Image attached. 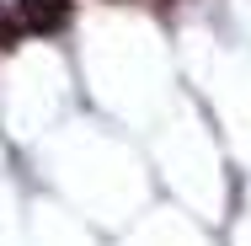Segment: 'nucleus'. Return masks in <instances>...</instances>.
<instances>
[{"label": "nucleus", "mask_w": 251, "mask_h": 246, "mask_svg": "<svg viewBox=\"0 0 251 246\" xmlns=\"http://www.w3.org/2000/svg\"><path fill=\"white\" fill-rule=\"evenodd\" d=\"M11 11H16L22 32H59L70 22V0H16Z\"/></svg>", "instance_id": "f257e3e1"}, {"label": "nucleus", "mask_w": 251, "mask_h": 246, "mask_svg": "<svg viewBox=\"0 0 251 246\" xmlns=\"http://www.w3.org/2000/svg\"><path fill=\"white\" fill-rule=\"evenodd\" d=\"M16 43H22V22L11 5H0V49H16Z\"/></svg>", "instance_id": "f03ea898"}]
</instances>
